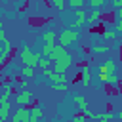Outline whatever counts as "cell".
<instances>
[{
  "label": "cell",
  "mask_w": 122,
  "mask_h": 122,
  "mask_svg": "<svg viewBox=\"0 0 122 122\" xmlns=\"http://www.w3.org/2000/svg\"><path fill=\"white\" fill-rule=\"evenodd\" d=\"M19 59L23 63V67H30V69H36L40 59H42V53L40 51H32L25 42L21 44V51H19Z\"/></svg>",
  "instance_id": "cell-1"
},
{
  "label": "cell",
  "mask_w": 122,
  "mask_h": 122,
  "mask_svg": "<svg viewBox=\"0 0 122 122\" xmlns=\"http://www.w3.org/2000/svg\"><path fill=\"white\" fill-rule=\"evenodd\" d=\"M71 65H72V55H71L69 51H65L59 59H55V61L51 63V71L57 72V74H65V72L71 69Z\"/></svg>",
  "instance_id": "cell-2"
},
{
  "label": "cell",
  "mask_w": 122,
  "mask_h": 122,
  "mask_svg": "<svg viewBox=\"0 0 122 122\" xmlns=\"http://www.w3.org/2000/svg\"><path fill=\"white\" fill-rule=\"evenodd\" d=\"M78 38H80V32H78V30H74V29H65V30H61V34H59V46L67 48V46H71V44H76Z\"/></svg>",
  "instance_id": "cell-3"
},
{
  "label": "cell",
  "mask_w": 122,
  "mask_h": 122,
  "mask_svg": "<svg viewBox=\"0 0 122 122\" xmlns=\"http://www.w3.org/2000/svg\"><path fill=\"white\" fill-rule=\"evenodd\" d=\"M15 103L19 107H27L32 103V92L30 90H21L19 93H15Z\"/></svg>",
  "instance_id": "cell-4"
},
{
  "label": "cell",
  "mask_w": 122,
  "mask_h": 122,
  "mask_svg": "<svg viewBox=\"0 0 122 122\" xmlns=\"http://www.w3.org/2000/svg\"><path fill=\"white\" fill-rule=\"evenodd\" d=\"M97 72L99 74H116V63H114V59H107L105 63H101L97 67Z\"/></svg>",
  "instance_id": "cell-5"
},
{
  "label": "cell",
  "mask_w": 122,
  "mask_h": 122,
  "mask_svg": "<svg viewBox=\"0 0 122 122\" xmlns=\"http://www.w3.org/2000/svg\"><path fill=\"white\" fill-rule=\"evenodd\" d=\"M99 21H101V11H99V10H92V11L88 13L86 25H88L90 29H93V27H97V25H99Z\"/></svg>",
  "instance_id": "cell-6"
},
{
  "label": "cell",
  "mask_w": 122,
  "mask_h": 122,
  "mask_svg": "<svg viewBox=\"0 0 122 122\" xmlns=\"http://www.w3.org/2000/svg\"><path fill=\"white\" fill-rule=\"evenodd\" d=\"M80 84L84 88H88L92 84V71H90L88 65H82V69H80Z\"/></svg>",
  "instance_id": "cell-7"
},
{
  "label": "cell",
  "mask_w": 122,
  "mask_h": 122,
  "mask_svg": "<svg viewBox=\"0 0 122 122\" xmlns=\"http://www.w3.org/2000/svg\"><path fill=\"white\" fill-rule=\"evenodd\" d=\"M74 15H76V17H74V21L71 23V27H69V29H78V27H84V25H86V19H88V13H84L82 10H78Z\"/></svg>",
  "instance_id": "cell-8"
},
{
  "label": "cell",
  "mask_w": 122,
  "mask_h": 122,
  "mask_svg": "<svg viewBox=\"0 0 122 122\" xmlns=\"http://www.w3.org/2000/svg\"><path fill=\"white\" fill-rule=\"evenodd\" d=\"M97 80L101 84H109V86H116L118 84V76L116 74H97Z\"/></svg>",
  "instance_id": "cell-9"
},
{
  "label": "cell",
  "mask_w": 122,
  "mask_h": 122,
  "mask_svg": "<svg viewBox=\"0 0 122 122\" xmlns=\"http://www.w3.org/2000/svg\"><path fill=\"white\" fill-rule=\"evenodd\" d=\"M65 51H67V48H63V46H59V44H55V46L51 48V53L48 55V59H50V61L53 63V61H55V59H59V57H61V55H63Z\"/></svg>",
  "instance_id": "cell-10"
},
{
  "label": "cell",
  "mask_w": 122,
  "mask_h": 122,
  "mask_svg": "<svg viewBox=\"0 0 122 122\" xmlns=\"http://www.w3.org/2000/svg\"><path fill=\"white\" fill-rule=\"evenodd\" d=\"M116 116V112L114 111H107V112H93V120H99V122H111L112 118Z\"/></svg>",
  "instance_id": "cell-11"
},
{
  "label": "cell",
  "mask_w": 122,
  "mask_h": 122,
  "mask_svg": "<svg viewBox=\"0 0 122 122\" xmlns=\"http://www.w3.org/2000/svg\"><path fill=\"white\" fill-rule=\"evenodd\" d=\"M55 38H57V32L55 30H46L42 34V42L46 46H55Z\"/></svg>",
  "instance_id": "cell-12"
},
{
  "label": "cell",
  "mask_w": 122,
  "mask_h": 122,
  "mask_svg": "<svg viewBox=\"0 0 122 122\" xmlns=\"http://www.w3.org/2000/svg\"><path fill=\"white\" fill-rule=\"evenodd\" d=\"M17 74H21V76H23V80H32V78L36 76V71H34V69H30V67H21V69L17 71Z\"/></svg>",
  "instance_id": "cell-13"
},
{
  "label": "cell",
  "mask_w": 122,
  "mask_h": 122,
  "mask_svg": "<svg viewBox=\"0 0 122 122\" xmlns=\"http://www.w3.org/2000/svg\"><path fill=\"white\" fill-rule=\"evenodd\" d=\"M29 114H30V118H34V120H40V118L46 116V112H44V109H42L40 105H36V107H29Z\"/></svg>",
  "instance_id": "cell-14"
},
{
  "label": "cell",
  "mask_w": 122,
  "mask_h": 122,
  "mask_svg": "<svg viewBox=\"0 0 122 122\" xmlns=\"http://www.w3.org/2000/svg\"><path fill=\"white\" fill-rule=\"evenodd\" d=\"M72 103H74V105L80 109V112L88 109V99H86L84 95H74V97H72Z\"/></svg>",
  "instance_id": "cell-15"
},
{
  "label": "cell",
  "mask_w": 122,
  "mask_h": 122,
  "mask_svg": "<svg viewBox=\"0 0 122 122\" xmlns=\"http://www.w3.org/2000/svg\"><path fill=\"white\" fill-rule=\"evenodd\" d=\"M10 99H11V92H2L0 93V107H10Z\"/></svg>",
  "instance_id": "cell-16"
},
{
  "label": "cell",
  "mask_w": 122,
  "mask_h": 122,
  "mask_svg": "<svg viewBox=\"0 0 122 122\" xmlns=\"http://www.w3.org/2000/svg\"><path fill=\"white\" fill-rule=\"evenodd\" d=\"M8 118H11V109L10 107H0V122H8Z\"/></svg>",
  "instance_id": "cell-17"
},
{
  "label": "cell",
  "mask_w": 122,
  "mask_h": 122,
  "mask_svg": "<svg viewBox=\"0 0 122 122\" xmlns=\"http://www.w3.org/2000/svg\"><path fill=\"white\" fill-rule=\"evenodd\" d=\"M90 50H92V53H109L111 46H92Z\"/></svg>",
  "instance_id": "cell-18"
},
{
  "label": "cell",
  "mask_w": 122,
  "mask_h": 122,
  "mask_svg": "<svg viewBox=\"0 0 122 122\" xmlns=\"http://www.w3.org/2000/svg\"><path fill=\"white\" fill-rule=\"evenodd\" d=\"M101 36H103L105 40H114V38H118L116 30H103V32H101Z\"/></svg>",
  "instance_id": "cell-19"
},
{
  "label": "cell",
  "mask_w": 122,
  "mask_h": 122,
  "mask_svg": "<svg viewBox=\"0 0 122 122\" xmlns=\"http://www.w3.org/2000/svg\"><path fill=\"white\" fill-rule=\"evenodd\" d=\"M51 6H53L55 10H59V11H63V10L67 8V2H65V0H53Z\"/></svg>",
  "instance_id": "cell-20"
},
{
  "label": "cell",
  "mask_w": 122,
  "mask_h": 122,
  "mask_svg": "<svg viewBox=\"0 0 122 122\" xmlns=\"http://www.w3.org/2000/svg\"><path fill=\"white\" fill-rule=\"evenodd\" d=\"M105 6L103 0H90V10H101Z\"/></svg>",
  "instance_id": "cell-21"
},
{
  "label": "cell",
  "mask_w": 122,
  "mask_h": 122,
  "mask_svg": "<svg viewBox=\"0 0 122 122\" xmlns=\"http://www.w3.org/2000/svg\"><path fill=\"white\" fill-rule=\"evenodd\" d=\"M38 67H40L42 71H46V69H51V61H50L48 57H42V59H40V63H38Z\"/></svg>",
  "instance_id": "cell-22"
},
{
  "label": "cell",
  "mask_w": 122,
  "mask_h": 122,
  "mask_svg": "<svg viewBox=\"0 0 122 122\" xmlns=\"http://www.w3.org/2000/svg\"><path fill=\"white\" fill-rule=\"evenodd\" d=\"M50 88L55 90V92H61V93H63V92L69 90V84H50Z\"/></svg>",
  "instance_id": "cell-23"
},
{
  "label": "cell",
  "mask_w": 122,
  "mask_h": 122,
  "mask_svg": "<svg viewBox=\"0 0 122 122\" xmlns=\"http://www.w3.org/2000/svg\"><path fill=\"white\" fill-rule=\"evenodd\" d=\"M69 6H71V8H74V10L78 11V10H82L84 2H82V0H71V2H69Z\"/></svg>",
  "instance_id": "cell-24"
},
{
  "label": "cell",
  "mask_w": 122,
  "mask_h": 122,
  "mask_svg": "<svg viewBox=\"0 0 122 122\" xmlns=\"http://www.w3.org/2000/svg\"><path fill=\"white\" fill-rule=\"evenodd\" d=\"M114 30H116V34H122V19H118V21H116V27H114Z\"/></svg>",
  "instance_id": "cell-25"
},
{
  "label": "cell",
  "mask_w": 122,
  "mask_h": 122,
  "mask_svg": "<svg viewBox=\"0 0 122 122\" xmlns=\"http://www.w3.org/2000/svg\"><path fill=\"white\" fill-rule=\"evenodd\" d=\"M112 8L114 10H122V0H112Z\"/></svg>",
  "instance_id": "cell-26"
},
{
  "label": "cell",
  "mask_w": 122,
  "mask_h": 122,
  "mask_svg": "<svg viewBox=\"0 0 122 122\" xmlns=\"http://www.w3.org/2000/svg\"><path fill=\"white\" fill-rule=\"evenodd\" d=\"M72 122H86V118H84L82 114H74V116H72Z\"/></svg>",
  "instance_id": "cell-27"
},
{
  "label": "cell",
  "mask_w": 122,
  "mask_h": 122,
  "mask_svg": "<svg viewBox=\"0 0 122 122\" xmlns=\"http://www.w3.org/2000/svg\"><path fill=\"white\" fill-rule=\"evenodd\" d=\"M6 40H8V38H6V30H4V29H0V46H2Z\"/></svg>",
  "instance_id": "cell-28"
},
{
  "label": "cell",
  "mask_w": 122,
  "mask_h": 122,
  "mask_svg": "<svg viewBox=\"0 0 122 122\" xmlns=\"http://www.w3.org/2000/svg\"><path fill=\"white\" fill-rule=\"evenodd\" d=\"M116 118H118V120L122 122V111H118V112H116Z\"/></svg>",
  "instance_id": "cell-29"
},
{
  "label": "cell",
  "mask_w": 122,
  "mask_h": 122,
  "mask_svg": "<svg viewBox=\"0 0 122 122\" xmlns=\"http://www.w3.org/2000/svg\"><path fill=\"white\" fill-rule=\"evenodd\" d=\"M116 15H118V19H122V10H118V11H116Z\"/></svg>",
  "instance_id": "cell-30"
},
{
  "label": "cell",
  "mask_w": 122,
  "mask_h": 122,
  "mask_svg": "<svg viewBox=\"0 0 122 122\" xmlns=\"http://www.w3.org/2000/svg\"><path fill=\"white\" fill-rule=\"evenodd\" d=\"M29 122H38V120H34V118H30V120H29Z\"/></svg>",
  "instance_id": "cell-31"
},
{
  "label": "cell",
  "mask_w": 122,
  "mask_h": 122,
  "mask_svg": "<svg viewBox=\"0 0 122 122\" xmlns=\"http://www.w3.org/2000/svg\"><path fill=\"white\" fill-rule=\"evenodd\" d=\"M0 29H4V27H2V21H0Z\"/></svg>",
  "instance_id": "cell-32"
},
{
  "label": "cell",
  "mask_w": 122,
  "mask_h": 122,
  "mask_svg": "<svg viewBox=\"0 0 122 122\" xmlns=\"http://www.w3.org/2000/svg\"><path fill=\"white\" fill-rule=\"evenodd\" d=\"M53 122H59V120H53Z\"/></svg>",
  "instance_id": "cell-33"
}]
</instances>
